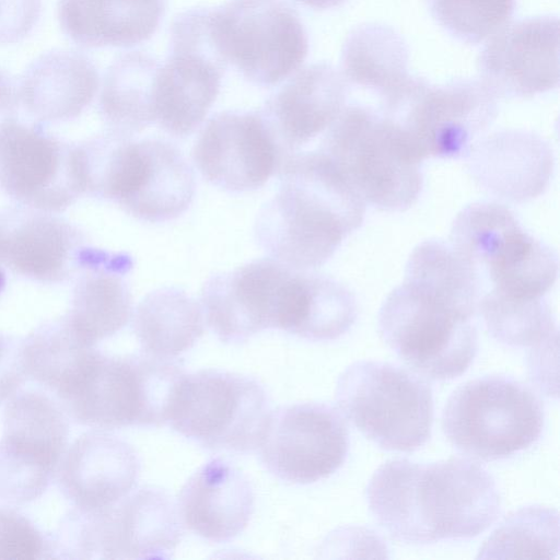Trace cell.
Here are the masks:
<instances>
[{"label":"cell","mask_w":560,"mask_h":560,"mask_svg":"<svg viewBox=\"0 0 560 560\" xmlns=\"http://www.w3.org/2000/svg\"><path fill=\"white\" fill-rule=\"evenodd\" d=\"M365 498L373 517L393 539L416 545L478 536L501 509L489 472L459 457L430 464L387 460L371 477Z\"/></svg>","instance_id":"cell-1"},{"label":"cell","mask_w":560,"mask_h":560,"mask_svg":"<svg viewBox=\"0 0 560 560\" xmlns=\"http://www.w3.org/2000/svg\"><path fill=\"white\" fill-rule=\"evenodd\" d=\"M278 173L279 189L257 214L255 240L293 270L316 269L362 225L365 203L320 151L293 153Z\"/></svg>","instance_id":"cell-2"},{"label":"cell","mask_w":560,"mask_h":560,"mask_svg":"<svg viewBox=\"0 0 560 560\" xmlns=\"http://www.w3.org/2000/svg\"><path fill=\"white\" fill-rule=\"evenodd\" d=\"M327 129L319 151L365 205L401 212L417 202L423 160L398 124L370 107L349 105Z\"/></svg>","instance_id":"cell-3"},{"label":"cell","mask_w":560,"mask_h":560,"mask_svg":"<svg viewBox=\"0 0 560 560\" xmlns=\"http://www.w3.org/2000/svg\"><path fill=\"white\" fill-rule=\"evenodd\" d=\"M184 375L175 359L144 352L108 357L95 351L59 397L74 420L91 428L161 427L168 422Z\"/></svg>","instance_id":"cell-4"},{"label":"cell","mask_w":560,"mask_h":560,"mask_svg":"<svg viewBox=\"0 0 560 560\" xmlns=\"http://www.w3.org/2000/svg\"><path fill=\"white\" fill-rule=\"evenodd\" d=\"M491 291L517 299L542 298L555 284L558 254L523 229L504 205L478 201L455 217L450 242Z\"/></svg>","instance_id":"cell-5"},{"label":"cell","mask_w":560,"mask_h":560,"mask_svg":"<svg viewBox=\"0 0 560 560\" xmlns=\"http://www.w3.org/2000/svg\"><path fill=\"white\" fill-rule=\"evenodd\" d=\"M541 401L525 384L503 374L468 381L448 397L442 429L470 458H508L536 443L544 428Z\"/></svg>","instance_id":"cell-6"},{"label":"cell","mask_w":560,"mask_h":560,"mask_svg":"<svg viewBox=\"0 0 560 560\" xmlns=\"http://www.w3.org/2000/svg\"><path fill=\"white\" fill-rule=\"evenodd\" d=\"M335 397L357 429L384 450L412 452L431 435L432 390L398 365L357 361L340 374Z\"/></svg>","instance_id":"cell-7"},{"label":"cell","mask_w":560,"mask_h":560,"mask_svg":"<svg viewBox=\"0 0 560 560\" xmlns=\"http://www.w3.org/2000/svg\"><path fill=\"white\" fill-rule=\"evenodd\" d=\"M472 318L402 281L384 300L377 324L381 338L413 371L448 381L465 373L477 354Z\"/></svg>","instance_id":"cell-8"},{"label":"cell","mask_w":560,"mask_h":560,"mask_svg":"<svg viewBox=\"0 0 560 560\" xmlns=\"http://www.w3.org/2000/svg\"><path fill=\"white\" fill-rule=\"evenodd\" d=\"M381 113L405 131L422 160L465 158L498 115V98L479 79L432 84L410 77Z\"/></svg>","instance_id":"cell-9"},{"label":"cell","mask_w":560,"mask_h":560,"mask_svg":"<svg viewBox=\"0 0 560 560\" xmlns=\"http://www.w3.org/2000/svg\"><path fill=\"white\" fill-rule=\"evenodd\" d=\"M269 412L256 378L211 369L184 375L167 423L207 450L246 454L257 448Z\"/></svg>","instance_id":"cell-10"},{"label":"cell","mask_w":560,"mask_h":560,"mask_svg":"<svg viewBox=\"0 0 560 560\" xmlns=\"http://www.w3.org/2000/svg\"><path fill=\"white\" fill-rule=\"evenodd\" d=\"M219 50L255 85L272 86L304 61L305 28L287 0H228L211 8Z\"/></svg>","instance_id":"cell-11"},{"label":"cell","mask_w":560,"mask_h":560,"mask_svg":"<svg viewBox=\"0 0 560 560\" xmlns=\"http://www.w3.org/2000/svg\"><path fill=\"white\" fill-rule=\"evenodd\" d=\"M257 448L264 466L275 477L308 485L342 466L349 450L348 427L330 405H285L268 413Z\"/></svg>","instance_id":"cell-12"},{"label":"cell","mask_w":560,"mask_h":560,"mask_svg":"<svg viewBox=\"0 0 560 560\" xmlns=\"http://www.w3.org/2000/svg\"><path fill=\"white\" fill-rule=\"evenodd\" d=\"M0 189L20 205L66 210L84 194L77 144L13 117L1 120Z\"/></svg>","instance_id":"cell-13"},{"label":"cell","mask_w":560,"mask_h":560,"mask_svg":"<svg viewBox=\"0 0 560 560\" xmlns=\"http://www.w3.org/2000/svg\"><path fill=\"white\" fill-rule=\"evenodd\" d=\"M294 271L268 257L211 276L201 290L207 324L226 343L281 329Z\"/></svg>","instance_id":"cell-14"},{"label":"cell","mask_w":560,"mask_h":560,"mask_svg":"<svg viewBox=\"0 0 560 560\" xmlns=\"http://www.w3.org/2000/svg\"><path fill=\"white\" fill-rule=\"evenodd\" d=\"M192 160L205 179L231 192L260 188L283 163L260 110H225L199 133Z\"/></svg>","instance_id":"cell-15"},{"label":"cell","mask_w":560,"mask_h":560,"mask_svg":"<svg viewBox=\"0 0 560 560\" xmlns=\"http://www.w3.org/2000/svg\"><path fill=\"white\" fill-rule=\"evenodd\" d=\"M559 19L538 15L508 23L479 54V80L499 98H525L559 84Z\"/></svg>","instance_id":"cell-16"},{"label":"cell","mask_w":560,"mask_h":560,"mask_svg":"<svg viewBox=\"0 0 560 560\" xmlns=\"http://www.w3.org/2000/svg\"><path fill=\"white\" fill-rule=\"evenodd\" d=\"M89 249L79 229L56 212L20 203L0 209V268L63 282L80 272Z\"/></svg>","instance_id":"cell-17"},{"label":"cell","mask_w":560,"mask_h":560,"mask_svg":"<svg viewBox=\"0 0 560 560\" xmlns=\"http://www.w3.org/2000/svg\"><path fill=\"white\" fill-rule=\"evenodd\" d=\"M348 83L327 62L296 70L266 102L260 113L283 158L327 129L346 106Z\"/></svg>","instance_id":"cell-18"},{"label":"cell","mask_w":560,"mask_h":560,"mask_svg":"<svg viewBox=\"0 0 560 560\" xmlns=\"http://www.w3.org/2000/svg\"><path fill=\"white\" fill-rule=\"evenodd\" d=\"M464 159L469 176L481 189L514 203L544 194L553 171L549 143L527 130H501L481 137Z\"/></svg>","instance_id":"cell-19"},{"label":"cell","mask_w":560,"mask_h":560,"mask_svg":"<svg viewBox=\"0 0 560 560\" xmlns=\"http://www.w3.org/2000/svg\"><path fill=\"white\" fill-rule=\"evenodd\" d=\"M139 474V457L129 443L104 431H91L63 453L59 481L77 508L96 511L128 495Z\"/></svg>","instance_id":"cell-20"},{"label":"cell","mask_w":560,"mask_h":560,"mask_svg":"<svg viewBox=\"0 0 560 560\" xmlns=\"http://www.w3.org/2000/svg\"><path fill=\"white\" fill-rule=\"evenodd\" d=\"M101 558H168L182 539L177 505L161 488L144 486L100 510Z\"/></svg>","instance_id":"cell-21"},{"label":"cell","mask_w":560,"mask_h":560,"mask_svg":"<svg viewBox=\"0 0 560 560\" xmlns=\"http://www.w3.org/2000/svg\"><path fill=\"white\" fill-rule=\"evenodd\" d=\"M254 503V490L247 477L218 457L199 467L186 481L177 509L188 529L208 541L222 544L244 530Z\"/></svg>","instance_id":"cell-22"},{"label":"cell","mask_w":560,"mask_h":560,"mask_svg":"<svg viewBox=\"0 0 560 560\" xmlns=\"http://www.w3.org/2000/svg\"><path fill=\"white\" fill-rule=\"evenodd\" d=\"M139 160L118 203L128 214L148 222H165L190 206L194 171L174 144L159 139L138 141Z\"/></svg>","instance_id":"cell-23"},{"label":"cell","mask_w":560,"mask_h":560,"mask_svg":"<svg viewBox=\"0 0 560 560\" xmlns=\"http://www.w3.org/2000/svg\"><path fill=\"white\" fill-rule=\"evenodd\" d=\"M132 268L127 254L90 248L73 290L70 324L89 345L113 336L132 314L126 276Z\"/></svg>","instance_id":"cell-24"},{"label":"cell","mask_w":560,"mask_h":560,"mask_svg":"<svg viewBox=\"0 0 560 560\" xmlns=\"http://www.w3.org/2000/svg\"><path fill=\"white\" fill-rule=\"evenodd\" d=\"M98 73L85 55L72 49H54L32 61L22 73L18 97L39 121L75 118L98 89Z\"/></svg>","instance_id":"cell-25"},{"label":"cell","mask_w":560,"mask_h":560,"mask_svg":"<svg viewBox=\"0 0 560 560\" xmlns=\"http://www.w3.org/2000/svg\"><path fill=\"white\" fill-rule=\"evenodd\" d=\"M225 69L201 55L168 51L158 72L155 121L175 137L194 132L215 101Z\"/></svg>","instance_id":"cell-26"},{"label":"cell","mask_w":560,"mask_h":560,"mask_svg":"<svg viewBox=\"0 0 560 560\" xmlns=\"http://www.w3.org/2000/svg\"><path fill=\"white\" fill-rule=\"evenodd\" d=\"M164 12L163 0H58L62 32L84 47H130L149 39Z\"/></svg>","instance_id":"cell-27"},{"label":"cell","mask_w":560,"mask_h":560,"mask_svg":"<svg viewBox=\"0 0 560 560\" xmlns=\"http://www.w3.org/2000/svg\"><path fill=\"white\" fill-rule=\"evenodd\" d=\"M409 49L393 27L369 22L354 27L342 49L340 72L346 82L390 100L410 79Z\"/></svg>","instance_id":"cell-28"},{"label":"cell","mask_w":560,"mask_h":560,"mask_svg":"<svg viewBox=\"0 0 560 560\" xmlns=\"http://www.w3.org/2000/svg\"><path fill=\"white\" fill-rule=\"evenodd\" d=\"M160 66L152 56L141 51L124 54L110 65L98 102L108 131L132 137L156 120L155 90Z\"/></svg>","instance_id":"cell-29"},{"label":"cell","mask_w":560,"mask_h":560,"mask_svg":"<svg viewBox=\"0 0 560 560\" xmlns=\"http://www.w3.org/2000/svg\"><path fill=\"white\" fill-rule=\"evenodd\" d=\"M201 305L185 291L164 287L147 294L132 314V328L142 352L175 359L205 331Z\"/></svg>","instance_id":"cell-30"},{"label":"cell","mask_w":560,"mask_h":560,"mask_svg":"<svg viewBox=\"0 0 560 560\" xmlns=\"http://www.w3.org/2000/svg\"><path fill=\"white\" fill-rule=\"evenodd\" d=\"M404 282L475 317L485 284L474 267L450 243L427 240L411 252Z\"/></svg>","instance_id":"cell-31"},{"label":"cell","mask_w":560,"mask_h":560,"mask_svg":"<svg viewBox=\"0 0 560 560\" xmlns=\"http://www.w3.org/2000/svg\"><path fill=\"white\" fill-rule=\"evenodd\" d=\"M296 291L285 331L311 341L345 335L358 316L354 294L341 282L316 272L299 271Z\"/></svg>","instance_id":"cell-32"},{"label":"cell","mask_w":560,"mask_h":560,"mask_svg":"<svg viewBox=\"0 0 560 560\" xmlns=\"http://www.w3.org/2000/svg\"><path fill=\"white\" fill-rule=\"evenodd\" d=\"M95 351L67 316L43 324L22 341L27 375L59 396L75 382Z\"/></svg>","instance_id":"cell-33"},{"label":"cell","mask_w":560,"mask_h":560,"mask_svg":"<svg viewBox=\"0 0 560 560\" xmlns=\"http://www.w3.org/2000/svg\"><path fill=\"white\" fill-rule=\"evenodd\" d=\"M68 421L47 396L27 392L13 395L3 412V435L24 452L57 467L67 446Z\"/></svg>","instance_id":"cell-34"},{"label":"cell","mask_w":560,"mask_h":560,"mask_svg":"<svg viewBox=\"0 0 560 560\" xmlns=\"http://www.w3.org/2000/svg\"><path fill=\"white\" fill-rule=\"evenodd\" d=\"M489 335L497 341L532 351L558 343V327L550 306L539 299H517L485 292L478 311Z\"/></svg>","instance_id":"cell-35"},{"label":"cell","mask_w":560,"mask_h":560,"mask_svg":"<svg viewBox=\"0 0 560 560\" xmlns=\"http://www.w3.org/2000/svg\"><path fill=\"white\" fill-rule=\"evenodd\" d=\"M559 551V517L556 510L522 508L497 527L477 558H556Z\"/></svg>","instance_id":"cell-36"},{"label":"cell","mask_w":560,"mask_h":560,"mask_svg":"<svg viewBox=\"0 0 560 560\" xmlns=\"http://www.w3.org/2000/svg\"><path fill=\"white\" fill-rule=\"evenodd\" d=\"M434 21L452 37L469 45L489 39L505 26L515 0H424Z\"/></svg>","instance_id":"cell-37"},{"label":"cell","mask_w":560,"mask_h":560,"mask_svg":"<svg viewBox=\"0 0 560 560\" xmlns=\"http://www.w3.org/2000/svg\"><path fill=\"white\" fill-rule=\"evenodd\" d=\"M55 468L25 453L4 439L0 440V499L26 503L47 489Z\"/></svg>","instance_id":"cell-38"},{"label":"cell","mask_w":560,"mask_h":560,"mask_svg":"<svg viewBox=\"0 0 560 560\" xmlns=\"http://www.w3.org/2000/svg\"><path fill=\"white\" fill-rule=\"evenodd\" d=\"M44 549L40 533L26 517L0 510V559H38Z\"/></svg>","instance_id":"cell-39"},{"label":"cell","mask_w":560,"mask_h":560,"mask_svg":"<svg viewBox=\"0 0 560 560\" xmlns=\"http://www.w3.org/2000/svg\"><path fill=\"white\" fill-rule=\"evenodd\" d=\"M42 0H0V44L22 40L36 25Z\"/></svg>","instance_id":"cell-40"},{"label":"cell","mask_w":560,"mask_h":560,"mask_svg":"<svg viewBox=\"0 0 560 560\" xmlns=\"http://www.w3.org/2000/svg\"><path fill=\"white\" fill-rule=\"evenodd\" d=\"M26 376L22 341L0 335V404L16 394Z\"/></svg>","instance_id":"cell-41"},{"label":"cell","mask_w":560,"mask_h":560,"mask_svg":"<svg viewBox=\"0 0 560 560\" xmlns=\"http://www.w3.org/2000/svg\"><path fill=\"white\" fill-rule=\"evenodd\" d=\"M18 102V86L9 73L0 69V121L11 117Z\"/></svg>","instance_id":"cell-42"},{"label":"cell","mask_w":560,"mask_h":560,"mask_svg":"<svg viewBox=\"0 0 560 560\" xmlns=\"http://www.w3.org/2000/svg\"><path fill=\"white\" fill-rule=\"evenodd\" d=\"M301 3L317 10H326L340 5L345 0H298Z\"/></svg>","instance_id":"cell-43"},{"label":"cell","mask_w":560,"mask_h":560,"mask_svg":"<svg viewBox=\"0 0 560 560\" xmlns=\"http://www.w3.org/2000/svg\"><path fill=\"white\" fill-rule=\"evenodd\" d=\"M3 287H4V273H3L2 268H0V292Z\"/></svg>","instance_id":"cell-44"}]
</instances>
